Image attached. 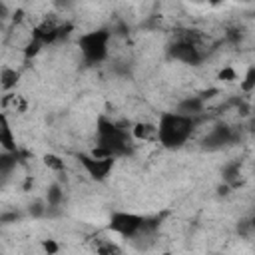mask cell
<instances>
[{
  "instance_id": "7",
  "label": "cell",
  "mask_w": 255,
  "mask_h": 255,
  "mask_svg": "<svg viewBox=\"0 0 255 255\" xmlns=\"http://www.w3.org/2000/svg\"><path fill=\"white\" fill-rule=\"evenodd\" d=\"M237 137H239V133H237V129H233L231 126H227V124H215V126H211V129L205 133V137H203L201 143H203L205 149L215 151V149H221V147L231 145Z\"/></svg>"
},
{
  "instance_id": "13",
  "label": "cell",
  "mask_w": 255,
  "mask_h": 255,
  "mask_svg": "<svg viewBox=\"0 0 255 255\" xmlns=\"http://www.w3.org/2000/svg\"><path fill=\"white\" fill-rule=\"evenodd\" d=\"M239 88H241V92H245V94L255 90V66H249V68L245 70L243 78L239 80Z\"/></svg>"
},
{
  "instance_id": "17",
  "label": "cell",
  "mask_w": 255,
  "mask_h": 255,
  "mask_svg": "<svg viewBox=\"0 0 255 255\" xmlns=\"http://www.w3.org/2000/svg\"><path fill=\"white\" fill-rule=\"evenodd\" d=\"M219 80H221V82H235V80H237V74H235L233 68H223V70L219 72Z\"/></svg>"
},
{
  "instance_id": "21",
  "label": "cell",
  "mask_w": 255,
  "mask_h": 255,
  "mask_svg": "<svg viewBox=\"0 0 255 255\" xmlns=\"http://www.w3.org/2000/svg\"><path fill=\"white\" fill-rule=\"evenodd\" d=\"M251 227L255 229V215H253V219H251Z\"/></svg>"
},
{
  "instance_id": "15",
  "label": "cell",
  "mask_w": 255,
  "mask_h": 255,
  "mask_svg": "<svg viewBox=\"0 0 255 255\" xmlns=\"http://www.w3.org/2000/svg\"><path fill=\"white\" fill-rule=\"evenodd\" d=\"M223 179L225 181H235V179H239V173H241V167H239V163L237 161H231V163H227L225 167H223Z\"/></svg>"
},
{
  "instance_id": "3",
  "label": "cell",
  "mask_w": 255,
  "mask_h": 255,
  "mask_svg": "<svg viewBox=\"0 0 255 255\" xmlns=\"http://www.w3.org/2000/svg\"><path fill=\"white\" fill-rule=\"evenodd\" d=\"M157 217H147L133 211H114L108 219V229L124 239H135L139 235L151 233L157 227Z\"/></svg>"
},
{
  "instance_id": "9",
  "label": "cell",
  "mask_w": 255,
  "mask_h": 255,
  "mask_svg": "<svg viewBox=\"0 0 255 255\" xmlns=\"http://www.w3.org/2000/svg\"><path fill=\"white\" fill-rule=\"evenodd\" d=\"M175 110L181 112V114L199 118V116L203 114V110H205V100H203L201 96H187V98H183V100L177 104Z\"/></svg>"
},
{
  "instance_id": "10",
  "label": "cell",
  "mask_w": 255,
  "mask_h": 255,
  "mask_svg": "<svg viewBox=\"0 0 255 255\" xmlns=\"http://www.w3.org/2000/svg\"><path fill=\"white\" fill-rule=\"evenodd\" d=\"M0 145H2V151H18L16 135H14V129L6 114L2 116V126H0Z\"/></svg>"
},
{
  "instance_id": "18",
  "label": "cell",
  "mask_w": 255,
  "mask_h": 255,
  "mask_svg": "<svg viewBox=\"0 0 255 255\" xmlns=\"http://www.w3.org/2000/svg\"><path fill=\"white\" fill-rule=\"evenodd\" d=\"M98 253H120V247H116L114 243H106V245H100L96 247Z\"/></svg>"
},
{
  "instance_id": "11",
  "label": "cell",
  "mask_w": 255,
  "mask_h": 255,
  "mask_svg": "<svg viewBox=\"0 0 255 255\" xmlns=\"http://www.w3.org/2000/svg\"><path fill=\"white\" fill-rule=\"evenodd\" d=\"M18 78H20V74L14 70V68H8V66H4L2 68V74H0V84H2V90L4 92H10L14 86H16V82H18Z\"/></svg>"
},
{
  "instance_id": "4",
  "label": "cell",
  "mask_w": 255,
  "mask_h": 255,
  "mask_svg": "<svg viewBox=\"0 0 255 255\" xmlns=\"http://www.w3.org/2000/svg\"><path fill=\"white\" fill-rule=\"evenodd\" d=\"M110 40H112V30L110 28H96L78 38V48L86 64L98 66L102 64L108 54H110Z\"/></svg>"
},
{
  "instance_id": "14",
  "label": "cell",
  "mask_w": 255,
  "mask_h": 255,
  "mask_svg": "<svg viewBox=\"0 0 255 255\" xmlns=\"http://www.w3.org/2000/svg\"><path fill=\"white\" fill-rule=\"evenodd\" d=\"M42 161H44V165H46L48 169H52V171H64V169H66L64 159H62L60 155H56V153H46V155L42 157Z\"/></svg>"
},
{
  "instance_id": "19",
  "label": "cell",
  "mask_w": 255,
  "mask_h": 255,
  "mask_svg": "<svg viewBox=\"0 0 255 255\" xmlns=\"http://www.w3.org/2000/svg\"><path fill=\"white\" fill-rule=\"evenodd\" d=\"M42 247H44V251H48V253H56V251H58V245H56L52 239L44 241V243H42Z\"/></svg>"
},
{
  "instance_id": "6",
  "label": "cell",
  "mask_w": 255,
  "mask_h": 255,
  "mask_svg": "<svg viewBox=\"0 0 255 255\" xmlns=\"http://www.w3.org/2000/svg\"><path fill=\"white\" fill-rule=\"evenodd\" d=\"M167 56L175 62L187 64V66H199L203 60V52L197 46L193 36H181L175 42L167 46Z\"/></svg>"
},
{
  "instance_id": "5",
  "label": "cell",
  "mask_w": 255,
  "mask_h": 255,
  "mask_svg": "<svg viewBox=\"0 0 255 255\" xmlns=\"http://www.w3.org/2000/svg\"><path fill=\"white\" fill-rule=\"evenodd\" d=\"M78 163L82 165V169L94 179V181H106L112 171H114V165H116V157L112 155H96L92 151L88 153H78Z\"/></svg>"
},
{
  "instance_id": "12",
  "label": "cell",
  "mask_w": 255,
  "mask_h": 255,
  "mask_svg": "<svg viewBox=\"0 0 255 255\" xmlns=\"http://www.w3.org/2000/svg\"><path fill=\"white\" fill-rule=\"evenodd\" d=\"M62 199H64V191H62V187H60L58 183H52V185L48 187V193H46V201H48V205H50V207H58V205L62 203Z\"/></svg>"
},
{
  "instance_id": "20",
  "label": "cell",
  "mask_w": 255,
  "mask_h": 255,
  "mask_svg": "<svg viewBox=\"0 0 255 255\" xmlns=\"http://www.w3.org/2000/svg\"><path fill=\"white\" fill-rule=\"evenodd\" d=\"M54 2H56L58 6H64V8H66V6H70L74 0H54Z\"/></svg>"
},
{
  "instance_id": "16",
  "label": "cell",
  "mask_w": 255,
  "mask_h": 255,
  "mask_svg": "<svg viewBox=\"0 0 255 255\" xmlns=\"http://www.w3.org/2000/svg\"><path fill=\"white\" fill-rule=\"evenodd\" d=\"M42 48H44V44H42V42H38L36 38H30V42H28V44H26V48H24V56H26V58H34Z\"/></svg>"
},
{
  "instance_id": "2",
  "label": "cell",
  "mask_w": 255,
  "mask_h": 255,
  "mask_svg": "<svg viewBox=\"0 0 255 255\" xmlns=\"http://www.w3.org/2000/svg\"><path fill=\"white\" fill-rule=\"evenodd\" d=\"M197 124H199V118H195V116H187V114H181L177 110L163 112L157 120V141H159V145L165 147V149L183 147L191 139Z\"/></svg>"
},
{
  "instance_id": "8",
  "label": "cell",
  "mask_w": 255,
  "mask_h": 255,
  "mask_svg": "<svg viewBox=\"0 0 255 255\" xmlns=\"http://www.w3.org/2000/svg\"><path fill=\"white\" fill-rule=\"evenodd\" d=\"M129 133L135 141H149L157 139V124H151L147 120H139L129 128Z\"/></svg>"
},
{
  "instance_id": "1",
  "label": "cell",
  "mask_w": 255,
  "mask_h": 255,
  "mask_svg": "<svg viewBox=\"0 0 255 255\" xmlns=\"http://www.w3.org/2000/svg\"><path fill=\"white\" fill-rule=\"evenodd\" d=\"M131 133L114 122L108 116H98L96 120V147L92 153L96 155H112V157H122L131 151Z\"/></svg>"
}]
</instances>
